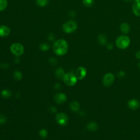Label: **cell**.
<instances>
[{"label": "cell", "mask_w": 140, "mask_h": 140, "mask_svg": "<svg viewBox=\"0 0 140 140\" xmlns=\"http://www.w3.org/2000/svg\"><path fill=\"white\" fill-rule=\"evenodd\" d=\"M49 63L51 65H56L57 63V60L55 58H51L49 59Z\"/></svg>", "instance_id": "obj_26"}, {"label": "cell", "mask_w": 140, "mask_h": 140, "mask_svg": "<svg viewBox=\"0 0 140 140\" xmlns=\"http://www.w3.org/2000/svg\"><path fill=\"white\" fill-rule=\"evenodd\" d=\"M135 2H139L140 0H134Z\"/></svg>", "instance_id": "obj_35"}, {"label": "cell", "mask_w": 140, "mask_h": 140, "mask_svg": "<svg viewBox=\"0 0 140 140\" xmlns=\"http://www.w3.org/2000/svg\"><path fill=\"white\" fill-rule=\"evenodd\" d=\"M87 75V70L84 67H80L76 71V76L78 80H83Z\"/></svg>", "instance_id": "obj_8"}, {"label": "cell", "mask_w": 140, "mask_h": 140, "mask_svg": "<svg viewBox=\"0 0 140 140\" xmlns=\"http://www.w3.org/2000/svg\"><path fill=\"white\" fill-rule=\"evenodd\" d=\"M132 8L135 15L136 16H140V1L133 3Z\"/></svg>", "instance_id": "obj_12"}, {"label": "cell", "mask_w": 140, "mask_h": 140, "mask_svg": "<svg viewBox=\"0 0 140 140\" xmlns=\"http://www.w3.org/2000/svg\"><path fill=\"white\" fill-rule=\"evenodd\" d=\"M107 48L108 49H111L113 48V46H112V44L109 43V44H108L107 45Z\"/></svg>", "instance_id": "obj_33"}, {"label": "cell", "mask_w": 140, "mask_h": 140, "mask_svg": "<svg viewBox=\"0 0 140 140\" xmlns=\"http://www.w3.org/2000/svg\"><path fill=\"white\" fill-rule=\"evenodd\" d=\"M49 3V0H36V3L41 7H44Z\"/></svg>", "instance_id": "obj_19"}, {"label": "cell", "mask_w": 140, "mask_h": 140, "mask_svg": "<svg viewBox=\"0 0 140 140\" xmlns=\"http://www.w3.org/2000/svg\"><path fill=\"white\" fill-rule=\"evenodd\" d=\"M10 51L16 57H19L24 54V48L19 43H14L10 46Z\"/></svg>", "instance_id": "obj_4"}, {"label": "cell", "mask_w": 140, "mask_h": 140, "mask_svg": "<svg viewBox=\"0 0 140 140\" xmlns=\"http://www.w3.org/2000/svg\"><path fill=\"white\" fill-rule=\"evenodd\" d=\"M49 109H50V111L52 113H55L57 111V109L56 108V107H55L54 106L51 107Z\"/></svg>", "instance_id": "obj_28"}, {"label": "cell", "mask_w": 140, "mask_h": 140, "mask_svg": "<svg viewBox=\"0 0 140 140\" xmlns=\"http://www.w3.org/2000/svg\"><path fill=\"white\" fill-rule=\"evenodd\" d=\"M48 38L49 41H53L55 40V36L53 33H51L48 36Z\"/></svg>", "instance_id": "obj_27"}, {"label": "cell", "mask_w": 140, "mask_h": 140, "mask_svg": "<svg viewBox=\"0 0 140 140\" xmlns=\"http://www.w3.org/2000/svg\"><path fill=\"white\" fill-rule=\"evenodd\" d=\"M63 80L64 82L68 86H73L76 84L77 78L74 74H72V73H69V74H65Z\"/></svg>", "instance_id": "obj_5"}, {"label": "cell", "mask_w": 140, "mask_h": 140, "mask_svg": "<svg viewBox=\"0 0 140 140\" xmlns=\"http://www.w3.org/2000/svg\"><path fill=\"white\" fill-rule=\"evenodd\" d=\"M130 43V38L126 36H120L116 40V46L121 49H124L128 47Z\"/></svg>", "instance_id": "obj_3"}, {"label": "cell", "mask_w": 140, "mask_h": 140, "mask_svg": "<svg viewBox=\"0 0 140 140\" xmlns=\"http://www.w3.org/2000/svg\"><path fill=\"white\" fill-rule=\"evenodd\" d=\"M124 1L126 2H131L132 1H134V0H124Z\"/></svg>", "instance_id": "obj_34"}, {"label": "cell", "mask_w": 140, "mask_h": 140, "mask_svg": "<svg viewBox=\"0 0 140 140\" xmlns=\"http://www.w3.org/2000/svg\"><path fill=\"white\" fill-rule=\"evenodd\" d=\"M114 76L111 73H108L103 78V84L104 85L105 87H109L114 82Z\"/></svg>", "instance_id": "obj_7"}, {"label": "cell", "mask_w": 140, "mask_h": 140, "mask_svg": "<svg viewBox=\"0 0 140 140\" xmlns=\"http://www.w3.org/2000/svg\"><path fill=\"white\" fill-rule=\"evenodd\" d=\"M83 3L86 7H91L94 4V0H83Z\"/></svg>", "instance_id": "obj_23"}, {"label": "cell", "mask_w": 140, "mask_h": 140, "mask_svg": "<svg viewBox=\"0 0 140 140\" xmlns=\"http://www.w3.org/2000/svg\"><path fill=\"white\" fill-rule=\"evenodd\" d=\"M61 87V86H60V84L59 83H57L55 84V88L57 89H60Z\"/></svg>", "instance_id": "obj_32"}, {"label": "cell", "mask_w": 140, "mask_h": 140, "mask_svg": "<svg viewBox=\"0 0 140 140\" xmlns=\"http://www.w3.org/2000/svg\"><path fill=\"white\" fill-rule=\"evenodd\" d=\"M70 107L72 111L74 112H78L80 110V105L77 101H73L71 103Z\"/></svg>", "instance_id": "obj_14"}, {"label": "cell", "mask_w": 140, "mask_h": 140, "mask_svg": "<svg viewBox=\"0 0 140 140\" xmlns=\"http://www.w3.org/2000/svg\"><path fill=\"white\" fill-rule=\"evenodd\" d=\"M78 27L77 23L74 20H69L63 25V30L66 33H72L75 32Z\"/></svg>", "instance_id": "obj_2"}, {"label": "cell", "mask_w": 140, "mask_h": 140, "mask_svg": "<svg viewBox=\"0 0 140 140\" xmlns=\"http://www.w3.org/2000/svg\"><path fill=\"white\" fill-rule=\"evenodd\" d=\"M40 136L42 138H46L48 135V132L45 129H42L39 132Z\"/></svg>", "instance_id": "obj_24"}, {"label": "cell", "mask_w": 140, "mask_h": 140, "mask_svg": "<svg viewBox=\"0 0 140 140\" xmlns=\"http://www.w3.org/2000/svg\"><path fill=\"white\" fill-rule=\"evenodd\" d=\"M8 67H9V65L5 63V64H2V68H3L4 69H7Z\"/></svg>", "instance_id": "obj_31"}, {"label": "cell", "mask_w": 140, "mask_h": 140, "mask_svg": "<svg viewBox=\"0 0 140 140\" xmlns=\"http://www.w3.org/2000/svg\"><path fill=\"white\" fill-rule=\"evenodd\" d=\"M98 40H99V43L101 45H105L107 44V38L106 37V36L104 34H100L99 36Z\"/></svg>", "instance_id": "obj_15"}, {"label": "cell", "mask_w": 140, "mask_h": 140, "mask_svg": "<svg viewBox=\"0 0 140 140\" xmlns=\"http://www.w3.org/2000/svg\"><path fill=\"white\" fill-rule=\"evenodd\" d=\"M56 120L59 125L65 126L69 123V118L65 113H59L57 115Z\"/></svg>", "instance_id": "obj_6"}, {"label": "cell", "mask_w": 140, "mask_h": 140, "mask_svg": "<svg viewBox=\"0 0 140 140\" xmlns=\"http://www.w3.org/2000/svg\"><path fill=\"white\" fill-rule=\"evenodd\" d=\"M69 15L71 17H74L76 15V13H75V12L74 11V10H72V11H71L70 12V13H69Z\"/></svg>", "instance_id": "obj_29"}, {"label": "cell", "mask_w": 140, "mask_h": 140, "mask_svg": "<svg viewBox=\"0 0 140 140\" xmlns=\"http://www.w3.org/2000/svg\"><path fill=\"white\" fill-rule=\"evenodd\" d=\"M53 51L57 55H64L68 51L69 46L68 42L64 39H60L54 42L53 44Z\"/></svg>", "instance_id": "obj_1"}, {"label": "cell", "mask_w": 140, "mask_h": 140, "mask_svg": "<svg viewBox=\"0 0 140 140\" xmlns=\"http://www.w3.org/2000/svg\"><path fill=\"white\" fill-rule=\"evenodd\" d=\"M10 33V29L5 25L0 26V37H7Z\"/></svg>", "instance_id": "obj_9"}, {"label": "cell", "mask_w": 140, "mask_h": 140, "mask_svg": "<svg viewBox=\"0 0 140 140\" xmlns=\"http://www.w3.org/2000/svg\"><path fill=\"white\" fill-rule=\"evenodd\" d=\"M6 121H7V118L5 117V115L0 114V124H4Z\"/></svg>", "instance_id": "obj_25"}, {"label": "cell", "mask_w": 140, "mask_h": 140, "mask_svg": "<svg viewBox=\"0 0 140 140\" xmlns=\"http://www.w3.org/2000/svg\"><path fill=\"white\" fill-rule=\"evenodd\" d=\"M1 95L4 98H9L12 95V93L8 90H3L1 92Z\"/></svg>", "instance_id": "obj_21"}, {"label": "cell", "mask_w": 140, "mask_h": 140, "mask_svg": "<svg viewBox=\"0 0 140 140\" xmlns=\"http://www.w3.org/2000/svg\"><path fill=\"white\" fill-rule=\"evenodd\" d=\"M130 26L128 24L126 23H123L120 25V30L121 32L124 33H128L130 31Z\"/></svg>", "instance_id": "obj_13"}, {"label": "cell", "mask_w": 140, "mask_h": 140, "mask_svg": "<svg viewBox=\"0 0 140 140\" xmlns=\"http://www.w3.org/2000/svg\"><path fill=\"white\" fill-rule=\"evenodd\" d=\"M136 58L137 59H140V51H138L136 53Z\"/></svg>", "instance_id": "obj_30"}, {"label": "cell", "mask_w": 140, "mask_h": 140, "mask_svg": "<svg viewBox=\"0 0 140 140\" xmlns=\"http://www.w3.org/2000/svg\"><path fill=\"white\" fill-rule=\"evenodd\" d=\"M13 77H14V78L15 79V80H16L17 81H19L21 80L23 75H22V74L21 73V72H20L19 71H16L14 72V74H13Z\"/></svg>", "instance_id": "obj_20"}, {"label": "cell", "mask_w": 140, "mask_h": 140, "mask_svg": "<svg viewBox=\"0 0 140 140\" xmlns=\"http://www.w3.org/2000/svg\"><path fill=\"white\" fill-rule=\"evenodd\" d=\"M127 106L133 110H135L139 107V102L137 100L131 99L127 102Z\"/></svg>", "instance_id": "obj_11"}, {"label": "cell", "mask_w": 140, "mask_h": 140, "mask_svg": "<svg viewBox=\"0 0 140 140\" xmlns=\"http://www.w3.org/2000/svg\"><path fill=\"white\" fill-rule=\"evenodd\" d=\"M55 75L58 79H63L65 76V72L63 69L59 68L55 71Z\"/></svg>", "instance_id": "obj_16"}, {"label": "cell", "mask_w": 140, "mask_h": 140, "mask_svg": "<svg viewBox=\"0 0 140 140\" xmlns=\"http://www.w3.org/2000/svg\"><path fill=\"white\" fill-rule=\"evenodd\" d=\"M8 6L7 0H0V12L4 10Z\"/></svg>", "instance_id": "obj_17"}, {"label": "cell", "mask_w": 140, "mask_h": 140, "mask_svg": "<svg viewBox=\"0 0 140 140\" xmlns=\"http://www.w3.org/2000/svg\"><path fill=\"white\" fill-rule=\"evenodd\" d=\"M55 101L59 104H63L67 100V97L65 94L58 93L54 97Z\"/></svg>", "instance_id": "obj_10"}, {"label": "cell", "mask_w": 140, "mask_h": 140, "mask_svg": "<svg viewBox=\"0 0 140 140\" xmlns=\"http://www.w3.org/2000/svg\"><path fill=\"white\" fill-rule=\"evenodd\" d=\"M87 129L90 131H95L97 129V124L95 122H90L87 124Z\"/></svg>", "instance_id": "obj_18"}, {"label": "cell", "mask_w": 140, "mask_h": 140, "mask_svg": "<svg viewBox=\"0 0 140 140\" xmlns=\"http://www.w3.org/2000/svg\"><path fill=\"white\" fill-rule=\"evenodd\" d=\"M40 49L41 51L43 52L47 51L49 50V45L47 43H43L40 44Z\"/></svg>", "instance_id": "obj_22"}, {"label": "cell", "mask_w": 140, "mask_h": 140, "mask_svg": "<svg viewBox=\"0 0 140 140\" xmlns=\"http://www.w3.org/2000/svg\"><path fill=\"white\" fill-rule=\"evenodd\" d=\"M138 66H139V67H140V63H139V65H138Z\"/></svg>", "instance_id": "obj_36"}]
</instances>
